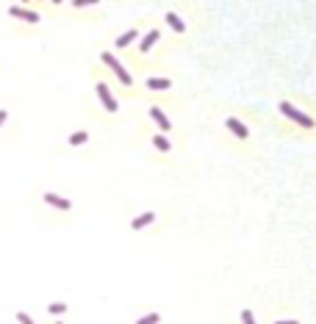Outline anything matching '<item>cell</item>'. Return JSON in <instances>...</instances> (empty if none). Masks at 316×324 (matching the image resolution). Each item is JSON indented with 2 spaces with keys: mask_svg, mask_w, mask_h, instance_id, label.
<instances>
[{
  "mask_svg": "<svg viewBox=\"0 0 316 324\" xmlns=\"http://www.w3.org/2000/svg\"><path fill=\"white\" fill-rule=\"evenodd\" d=\"M280 111L289 117V120H294L297 125H302V128H314V120L308 117V114H302V111H297L291 102H280Z\"/></svg>",
  "mask_w": 316,
  "mask_h": 324,
  "instance_id": "obj_2",
  "label": "cell"
},
{
  "mask_svg": "<svg viewBox=\"0 0 316 324\" xmlns=\"http://www.w3.org/2000/svg\"><path fill=\"white\" fill-rule=\"evenodd\" d=\"M133 39H136V31L130 28V31H125V34H122L120 39H117V44H120V47H128V44L133 42Z\"/></svg>",
  "mask_w": 316,
  "mask_h": 324,
  "instance_id": "obj_13",
  "label": "cell"
},
{
  "mask_svg": "<svg viewBox=\"0 0 316 324\" xmlns=\"http://www.w3.org/2000/svg\"><path fill=\"white\" fill-rule=\"evenodd\" d=\"M53 316H61V313H67V302H50V307H47Z\"/></svg>",
  "mask_w": 316,
  "mask_h": 324,
  "instance_id": "obj_14",
  "label": "cell"
},
{
  "mask_svg": "<svg viewBox=\"0 0 316 324\" xmlns=\"http://www.w3.org/2000/svg\"><path fill=\"white\" fill-rule=\"evenodd\" d=\"M86 139H89V133H86V130H78V133H72V136H69V144H72V147H81V144H86Z\"/></svg>",
  "mask_w": 316,
  "mask_h": 324,
  "instance_id": "obj_12",
  "label": "cell"
},
{
  "mask_svg": "<svg viewBox=\"0 0 316 324\" xmlns=\"http://www.w3.org/2000/svg\"><path fill=\"white\" fill-rule=\"evenodd\" d=\"M158 322H161V316L158 313H147V316H142L136 324H158Z\"/></svg>",
  "mask_w": 316,
  "mask_h": 324,
  "instance_id": "obj_15",
  "label": "cell"
},
{
  "mask_svg": "<svg viewBox=\"0 0 316 324\" xmlns=\"http://www.w3.org/2000/svg\"><path fill=\"white\" fill-rule=\"evenodd\" d=\"M147 89L164 92V89H169V81H167V78H147Z\"/></svg>",
  "mask_w": 316,
  "mask_h": 324,
  "instance_id": "obj_8",
  "label": "cell"
},
{
  "mask_svg": "<svg viewBox=\"0 0 316 324\" xmlns=\"http://www.w3.org/2000/svg\"><path fill=\"white\" fill-rule=\"evenodd\" d=\"M155 42H158V31H150V34H147L145 39H142V44H139V47H142V53H147Z\"/></svg>",
  "mask_w": 316,
  "mask_h": 324,
  "instance_id": "obj_11",
  "label": "cell"
},
{
  "mask_svg": "<svg viewBox=\"0 0 316 324\" xmlns=\"http://www.w3.org/2000/svg\"><path fill=\"white\" fill-rule=\"evenodd\" d=\"M53 3H61V0H53Z\"/></svg>",
  "mask_w": 316,
  "mask_h": 324,
  "instance_id": "obj_23",
  "label": "cell"
},
{
  "mask_svg": "<svg viewBox=\"0 0 316 324\" xmlns=\"http://www.w3.org/2000/svg\"><path fill=\"white\" fill-rule=\"evenodd\" d=\"M241 324H255V316H253V310H250V307H244V310H241Z\"/></svg>",
  "mask_w": 316,
  "mask_h": 324,
  "instance_id": "obj_16",
  "label": "cell"
},
{
  "mask_svg": "<svg viewBox=\"0 0 316 324\" xmlns=\"http://www.w3.org/2000/svg\"><path fill=\"white\" fill-rule=\"evenodd\" d=\"M17 324H36V322L25 313V310H17Z\"/></svg>",
  "mask_w": 316,
  "mask_h": 324,
  "instance_id": "obj_18",
  "label": "cell"
},
{
  "mask_svg": "<svg viewBox=\"0 0 316 324\" xmlns=\"http://www.w3.org/2000/svg\"><path fill=\"white\" fill-rule=\"evenodd\" d=\"M153 219H155V213L147 211V213H142V216H136V219L130 222V227H133V230H142V227H147V224L153 222Z\"/></svg>",
  "mask_w": 316,
  "mask_h": 324,
  "instance_id": "obj_7",
  "label": "cell"
},
{
  "mask_svg": "<svg viewBox=\"0 0 316 324\" xmlns=\"http://www.w3.org/2000/svg\"><path fill=\"white\" fill-rule=\"evenodd\" d=\"M228 128H231L239 139H247L250 136V130L244 128V122H239V120H228Z\"/></svg>",
  "mask_w": 316,
  "mask_h": 324,
  "instance_id": "obj_9",
  "label": "cell"
},
{
  "mask_svg": "<svg viewBox=\"0 0 316 324\" xmlns=\"http://www.w3.org/2000/svg\"><path fill=\"white\" fill-rule=\"evenodd\" d=\"M277 324H299V322H294V319H286V322H277Z\"/></svg>",
  "mask_w": 316,
  "mask_h": 324,
  "instance_id": "obj_21",
  "label": "cell"
},
{
  "mask_svg": "<svg viewBox=\"0 0 316 324\" xmlns=\"http://www.w3.org/2000/svg\"><path fill=\"white\" fill-rule=\"evenodd\" d=\"M9 14H11V17H17V20H25V22H39V14H36V11L22 9V6H11Z\"/></svg>",
  "mask_w": 316,
  "mask_h": 324,
  "instance_id": "obj_5",
  "label": "cell"
},
{
  "mask_svg": "<svg viewBox=\"0 0 316 324\" xmlns=\"http://www.w3.org/2000/svg\"><path fill=\"white\" fill-rule=\"evenodd\" d=\"M153 144L158 147L161 153H167V150H169V142H167V139H164V136H155V139H153Z\"/></svg>",
  "mask_w": 316,
  "mask_h": 324,
  "instance_id": "obj_17",
  "label": "cell"
},
{
  "mask_svg": "<svg viewBox=\"0 0 316 324\" xmlns=\"http://www.w3.org/2000/svg\"><path fill=\"white\" fill-rule=\"evenodd\" d=\"M53 324H64V322H53Z\"/></svg>",
  "mask_w": 316,
  "mask_h": 324,
  "instance_id": "obj_22",
  "label": "cell"
},
{
  "mask_svg": "<svg viewBox=\"0 0 316 324\" xmlns=\"http://www.w3.org/2000/svg\"><path fill=\"white\" fill-rule=\"evenodd\" d=\"M6 117H9V114H6V111H0V128H3V122H6Z\"/></svg>",
  "mask_w": 316,
  "mask_h": 324,
  "instance_id": "obj_20",
  "label": "cell"
},
{
  "mask_svg": "<svg viewBox=\"0 0 316 324\" xmlns=\"http://www.w3.org/2000/svg\"><path fill=\"white\" fill-rule=\"evenodd\" d=\"M167 22H169V28H172V31H178V34H183V31H186V25L180 22V17L175 14V11H169V14H167Z\"/></svg>",
  "mask_w": 316,
  "mask_h": 324,
  "instance_id": "obj_10",
  "label": "cell"
},
{
  "mask_svg": "<svg viewBox=\"0 0 316 324\" xmlns=\"http://www.w3.org/2000/svg\"><path fill=\"white\" fill-rule=\"evenodd\" d=\"M97 97H100V102L103 105H105V111H117V108H120V105H117V100H114V94L108 92V86L105 83H97Z\"/></svg>",
  "mask_w": 316,
  "mask_h": 324,
  "instance_id": "obj_3",
  "label": "cell"
},
{
  "mask_svg": "<svg viewBox=\"0 0 316 324\" xmlns=\"http://www.w3.org/2000/svg\"><path fill=\"white\" fill-rule=\"evenodd\" d=\"M100 59H103V64H108V67L114 69V75L120 78V81H122V83H125V86H130V83H133V78L128 75V69L122 67L120 61H117V59H114V56H111V53H103Z\"/></svg>",
  "mask_w": 316,
  "mask_h": 324,
  "instance_id": "obj_1",
  "label": "cell"
},
{
  "mask_svg": "<svg viewBox=\"0 0 316 324\" xmlns=\"http://www.w3.org/2000/svg\"><path fill=\"white\" fill-rule=\"evenodd\" d=\"M42 200L50 205V208H56V211H69V208H72V202H69L67 197H59V194H53V191H44Z\"/></svg>",
  "mask_w": 316,
  "mask_h": 324,
  "instance_id": "obj_4",
  "label": "cell"
},
{
  "mask_svg": "<svg viewBox=\"0 0 316 324\" xmlns=\"http://www.w3.org/2000/svg\"><path fill=\"white\" fill-rule=\"evenodd\" d=\"M150 117L155 120V125H158L161 130H169V128H172V125H169V120H167V114H164L161 108H150Z\"/></svg>",
  "mask_w": 316,
  "mask_h": 324,
  "instance_id": "obj_6",
  "label": "cell"
},
{
  "mask_svg": "<svg viewBox=\"0 0 316 324\" xmlns=\"http://www.w3.org/2000/svg\"><path fill=\"white\" fill-rule=\"evenodd\" d=\"M94 3H97V0H72V6H75V9H84V6H94Z\"/></svg>",
  "mask_w": 316,
  "mask_h": 324,
  "instance_id": "obj_19",
  "label": "cell"
}]
</instances>
